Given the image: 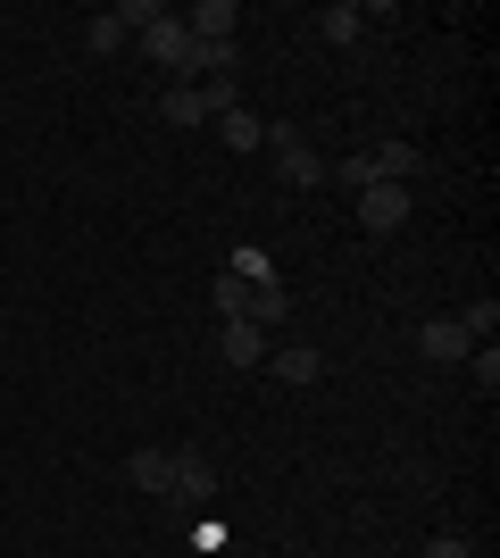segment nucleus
I'll list each match as a JSON object with an SVG mask.
<instances>
[{"mask_svg":"<svg viewBox=\"0 0 500 558\" xmlns=\"http://www.w3.org/2000/svg\"><path fill=\"white\" fill-rule=\"evenodd\" d=\"M217 134H225V150H259V142H267V125H259L251 109H225V117H217Z\"/></svg>","mask_w":500,"mask_h":558,"instance_id":"12","label":"nucleus"},{"mask_svg":"<svg viewBox=\"0 0 500 558\" xmlns=\"http://www.w3.org/2000/svg\"><path fill=\"white\" fill-rule=\"evenodd\" d=\"M367 175H376V184H417V142H376V150H367Z\"/></svg>","mask_w":500,"mask_h":558,"instance_id":"6","label":"nucleus"},{"mask_svg":"<svg viewBox=\"0 0 500 558\" xmlns=\"http://www.w3.org/2000/svg\"><path fill=\"white\" fill-rule=\"evenodd\" d=\"M125 475H134L143 492H175V450H134V459H125Z\"/></svg>","mask_w":500,"mask_h":558,"instance_id":"9","label":"nucleus"},{"mask_svg":"<svg viewBox=\"0 0 500 558\" xmlns=\"http://www.w3.org/2000/svg\"><path fill=\"white\" fill-rule=\"evenodd\" d=\"M417 350H426L434 367H467V326H459V317H426V326H417Z\"/></svg>","mask_w":500,"mask_h":558,"instance_id":"4","label":"nucleus"},{"mask_svg":"<svg viewBox=\"0 0 500 558\" xmlns=\"http://www.w3.org/2000/svg\"><path fill=\"white\" fill-rule=\"evenodd\" d=\"M292 317V292L284 283H267V292H251V308H242V326H259V333H276Z\"/></svg>","mask_w":500,"mask_h":558,"instance_id":"10","label":"nucleus"},{"mask_svg":"<svg viewBox=\"0 0 500 558\" xmlns=\"http://www.w3.org/2000/svg\"><path fill=\"white\" fill-rule=\"evenodd\" d=\"M242 308H251V283L217 276V326H225V317H242Z\"/></svg>","mask_w":500,"mask_h":558,"instance_id":"17","label":"nucleus"},{"mask_svg":"<svg viewBox=\"0 0 500 558\" xmlns=\"http://www.w3.org/2000/svg\"><path fill=\"white\" fill-rule=\"evenodd\" d=\"M408 209H417V192H408V184H367V192H358V226H367V233H401Z\"/></svg>","mask_w":500,"mask_h":558,"instance_id":"1","label":"nucleus"},{"mask_svg":"<svg viewBox=\"0 0 500 558\" xmlns=\"http://www.w3.org/2000/svg\"><path fill=\"white\" fill-rule=\"evenodd\" d=\"M326 175H333V184H342V192H367V184H376V175H367V150H358V159H333Z\"/></svg>","mask_w":500,"mask_h":558,"instance_id":"18","label":"nucleus"},{"mask_svg":"<svg viewBox=\"0 0 500 558\" xmlns=\"http://www.w3.org/2000/svg\"><path fill=\"white\" fill-rule=\"evenodd\" d=\"M184 25H192V43H234L242 9L234 0H200V9H184Z\"/></svg>","mask_w":500,"mask_h":558,"instance_id":"5","label":"nucleus"},{"mask_svg":"<svg viewBox=\"0 0 500 558\" xmlns=\"http://www.w3.org/2000/svg\"><path fill=\"white\" fill-rule=\"evenodd\" d=\"M159 117L167 125H200V117H209V93H200V84H175V93L159 100Z\"/></svg>","mask_w":500,"mask_h":558,"instance_id":"11","label":"nucleus"},{"mask_svg":"<svg viewBox=\"0 0 500 558\" xmlns=\"http://www.w3.org/2000/svg\"><path fill=\"white\" fill-rule=\"evenodd\" d=\"M426 558H476V550H467L459 534H442V542H426Z\"/></svg>","mask_w":500,"mask_h":558,"instance_id":"20","label":"nucleus"},{"mask_svg":"<svg viewBox=\"0 0 500 558\" xmlns=\"http://www.w3.org/2000/svg\"><path fill=\"white\" fill-rule=\"evenodd\" d=\"M317 25H326V43H358V9H326Z\"/></svg>","mask_w":500,"mask_h":558,"instance_id":"19","label":"nucleus"},{"mask_svg":"<svg viewBox=\"0 0 500 558\" xmlns=\"http://www.w3.org/2000/svg\"><path fill=\"white\" fill-rule=\"evenodd\" d=\"M84 43H93V50H125V17H118V9H100V17L84 25Z\"/></svg>","mask_w":500,"mask_h":558,"instance_id":"15","label":"nucleus"},{"mask_svg":"<svg viewBox=\"0 0 500 558\" xmlns=\"http://www.w3.org/2000/svg\"><path fill=\"white\" fill-rule=\"evenodd\" d=\"M225 276H234V283H251V292H267V283H284L267 251H234V267H225Z\"/></svg>","mask_w":500,"mask_h":558,"instance_id":"13","label":"nucleus"},{"mask_svg":"<svg viewBox=\"0 0 500 558\" xmlns=\"http://www.w3.org/2000/svg\"><path fill=\"white\" fill-rule=\"evenodd\" d=\"M267 150H276V175H284V184H326V159H317L292 125H267Z\"/></svg>","mask_w":500,"mask_h":558,"instance_id":"2","label":"nucleus"},{"mask_svg":"<svg viewBox=\"0 0 500 558\" xmlns=\"http://www.w3.org/2000/svg\"><path fill=\"white\" fill-rule=\"evenodd\" d=\"M467 375H476L484 392H500V350H492V342H476V350H467Z\"/></svg>","mask_w":500,"mask_h":558,"instance_id":"16","label":"nucleus"},{"mask_svg":"<svg viewBox=\"0 0 500 558\" xmlns=\"http://www.w3.org/2000/svg\"><path fill=\"white\" fill-rule=\"evenodd\" d=\"M267 350H276V333L242 326V317H225V326H217V359H225V367H267Z\"/></svg>","mask_w":500,"mask_h":558,"instance_id":"3","label":"nucleus"},{"mask_svg":"<svg viewBox=\"0 0 500 558\" xmlns=\"http://www.w3.org/2000/svg\"><path fill=\"white\" fill-rule=\"evenodd\" d=\"M267 367L284 375V384H317V375H326V350H309V342H284V350H267Z\"/></svg>","mask_w":500,"mask_h":558,"instance_id":"7","label":"nucleus"},{"mask_svg":"<svg viewBox=\"0 0 500 558\" xmlns=\"http://www.w3.org/2000/svg\"><path fill=\"white\" fill-rule=\"evenodd\" d=\"M459 326H467V342H492V326H500V301H492V292H484V301H467V317H459Z\"/></svg>","mask_w":500,"mask_h":558,"instance_id":"14","label":"nucleus"},{"mask_svg":"<svg viewBox=\"0 0 500 558\" xmlns=\"http://www.w3.org/2000/svg\"><path fill=\"white\" fill-rule=\"evenodd\" d=\"M175 492H184V500H217V466H209V450H175Z\"/></svg>","mask_w":500,"mask_h":558,"instance_id":"8","label":"nucleus"}]
</instances>
